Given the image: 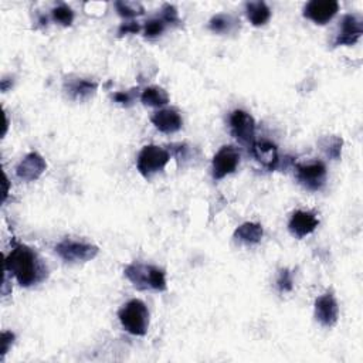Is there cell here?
Instances as JSON below:
<instances>
[{"mask_svg": "<svg viewBox=\"0 0 363 363\" xmlns=\"http://www.w3.org/2000/svg\"><path fill=\"white\" fill-rule=\"evenodd\" d=\"M124 272H125L127 278L138 290L152 288L155 291H165L168 288L165 271L155 265L130 264Z\"/></svg>", "mask_w": 363, "mask_h": 363, "instance_id": "7a4b0ae2", "label": "cell"}, {"mask_svg": "<svg viewBox=\"0 0 363 363\" xmlns=\"http://www.w3.org/2000/svg\"><path fill=\"white\" fill-rule=\"evenodd\" d=\"M363 33V20L357 15H345L335 46H353Z\"/></svg>", "mask_w": 363, "mask_h": 363, "instance_id": "8fae6325", "label": "cell"}, {"mask_svg": "<svg viewBox=\"0 0 363 363\" xmlns=\"http://www.w3.org/2000/svg\"><path fill=\"white\" fill-rule=\"evenodd\" d=\"M116 12L119 13V16L123 17H136L145 13V9L141 3L136 2H116L115 3Z\"/></svg>", "mask_w": 363, "mask_h": 363, "instance_id": "603a6c76", "label": "cell"}, {"mask_svg": "<svg viewBox=\"0 0 363 363\" xmlns=\"http://www.w3.org/2000/svg\"><path fill=\"white\" fill-rule=\"evenodd\" d=\"M150 123L155 125L157 130H159L163 134H173L177 132L184 123H182V118L177 114L176 109H159L150 116Z\"/></svg>", "mask_w": 363, "mask_h": 363, "instance_id": "9a60e30c", "label": "cell"}, {"mask_svg": "<svg viewBox=\"0 0 363 363\" xmlns=\"http://www.w3.org/2000/svg\"><path fill=\"white\" fill-rule=\"evenodd\" d=\"M296 179L299 184L308 191H319L325 185L326 180V166L321 161H314L308 163H298Z\"/></svg>", "mask_w": 363, "mask_h": 363, "instance_id": "8992f818", "label": "cell"}, {"mask_svg": "<svg viewBox=\"0 0 363 363\" xmlns=\"http://www.w3.org/2000/svg\"><path fill=\"white\" fill-rule=\"evenodd\" d=\"M46 169H47V163L44 158L39 155L37 152H30L17 165L16 175L21 180L32 182V180L39 179L44 173Z\"/></svg>", "mask_w": 363, "mask_h": 363, "instance_id": "7c38bea8", "label": "cell"}, {"mask_svg": "<svg viewBox=\"0 0 363 363\" xmlns=\"http://www.w3.org/2000/svg\"><path fill=\"white\" fill-rule=\"evenodd\" d=\"M97 88H98L97 82L89 81V80H82V78L69 81V84L66 82V89H67L69 96L77 101L88 100L91 96L96 94Z\"/></svg>", "mask_w": 363, "mask_h": 363, "instance_id": "2e32d148", "label": "cell"}, {"mask_svg": "<svg viewBox=\"0 0 363 363\" xmlns=\"http://www.w3.org/2000/svg\"><path fill=\"white\" fill-rule=\"evenodd\" d=\"M246 13L251 24L256 27L264 26L271 17V10L264 2H249L246 5Z\"/></svg>", "mask_w": 363, "mask_h": 363, "instance_id": "ac0fdd59", "label": "cell"}, {"mask_svg": "<svg viewBox=\"0 0 363 363\" xmlns=\"http://www.w3.org/2000/svg\"><path fill=\"white\" fill-rule=\"evenodd\" d=\"M138 89H130V91H119V93L114 94V101L121 104V105H124V107H131L138 96L136 93Z\"/></svg>", "mask_w": 363, "mask_h": 363, "instance_id": "d4e9b609", "label": "cell"}, {"mask_svg": "<svg viewBox=\"0 0 363 363\" xmlns=\"http://www.w3.org/2000/svg\"><path fill=\"white\" fill-rule=\"evenodd\" d=\"M237 20H234L233 16L230 15H224V13H219L216 16H213L210 19L209 21V28L211 30V32L215 33H230L233 32V28L236 26Z\"/></svg>", "mask_w": 363, "mask_h": 363, "instance_id": "ffe728a7", "label": "cell"}, {"mask_svg": "<svg viewBox=\"0 0 363 363\" xmlns=\"http://www.w3.org/2000/svg\"><path fill=\"white\" fill-rule=\"evenodd\" d=\"M277 285H278V290L281 292H290L292 291L294 288V281H292V276L290 269L284 268L280 271V276H278V280H277Z\"/></svg>", "mask_w": 363, "mask_h": 363, "instance_id": "484cf974", "label": "cell"}, {"mask_svg": "<svg viewBox=\"0 0 363 363\" xmlns=\"http://www.w3.org/2000/svg\"><path fill=\"white\" fill-rule=\"evenodd\" d=\"M342 139L339 136H326L321 145L325 150V154L332 159H339L341 150H342Z\"/></svg>", "mask_w": 363, "mask_h": 363, "instance_id": "44dd1931", "label": "cell"}, {"mask_svg": "<svg viewBox=\"0 0 363 363\" xmlns=\"http://www.w3.org/2000/svg\"><path fill=\"white\" fill-rule=\"evenodd\" d=\"M141 101L148 107H163L169 103V96L161 87H148L142 91Z\"/></svg>", "mask_w": 363, "mask_h": 363, "instance_id": "d6986e66", "label": "cell"}, {"mask_svg": "<svg viewBox=\"0 0 363 363\" xmlns=\"http://www.w3.org/2000/svg\"><path fill=\"white\" fill-rule=\"evenodd\" d=\"M118 318L131 335L143 337L149 328V311L141 299H131L119 310Z\"/></svg>", "mask_w": 363, "mask_h": 363, "instance_id": "3957f363", "label": "cell"}, {"mask_svg": "<svg viewBox=\"0 0 363 363\" xmlns=\"http://www.w3.org/2000/svg\"><path fill=\"white\" fill-rule=\"evenodd\" d=\"M318 224H319V220L317 219V216L312 213V211L296 210L291 216L288 229L294 237L304 238L306 236L315 231Z\"/></svg>", "mask_w": 363, "mask_h": 363, "instance_id": "4fadbf2b", "label": "cell"}, {"mask_svg": "<svg viewBox=\"0 0 363 363\" xmlns=\"http://www.w3.org/2000/svg\"><path fill=\"white\" fill-rule=\"evenodd\" d=\"M240 163V154L238 150L231 146L226 145L222 146L219 152L213 158V177L220 180L227 175L233 173Z\"/></svg>", "mask_w": 363, "mask_h": 363, "instance_id": "ba28073f", "label": "cell"}, {"mask_svg": "<svg viewBox=\"0 0 363 363\" xmlns=\"http://www.w3.org/2000/svg\"><path fill=\"white\" fill-rule=\"evenodd\" d=\"M170 157L168 150L158 145H146L138 155L136 166L142 176L150 177L152 175L161 172L169 162Z\"/></svg>", "mask_w": 363, "mask_h": 363, "instance_id": "277c9868", "label": "cell"}, {"mask_svg": "<svg viewBox=\"0 0 363 363\" xmlns=\"http://www.w3.org/2000/svg\"><path fill=\"white\" fill-rule=\"evenodd\" d=\"M51 16L54 19V21L63 24V26H71L73 24V20H74V12L70 6L62 3L55 6L53 10H51Z\"/></svg>", "mask_w": 363, "mask_h": 363, "instance_id": "7402d4cb", "label": "cell"}, {"mask_svg": "<svg viewBox=\"0 0 363 363\" xmlns=\"http://www.w3.org/2000/svg\"><path fill=\"white\" fill-rule=\"evenodd\" d=\"M141 30V26L135 21H128L121 24L119 30H118V36H124V35H135Z\"/></svg>", "mask_w": 363, "mask_h": 363, "instance_id": "83f0119b", "label": "cell"}, {"mask_svg": "<svg viewBox=\"0 0 363 363\" xmlns=\"http://www.w3.org/2000/svg\"><path fill=\"white\" fill-rule=\"evenodd\" d=\"M251 154L268 170L277 169L280 163L277 146L269 141H254L251 145Z\"/></svg>", "mask_w": 363, "mask_h": 363, "instance_id": "5bb4252c", "label": "cell"}, {"mask_svg": "<svg viewBox=\"0 0 363 363\" xmlns=\"http://www.w3.org/2000/svg\"><path fill=\"white\" fill-rule=\"evenodd\" d=\"M230 130L233 136L243 145H253L254 134H256V121L254 118L243 111L234 109L230 114Z\"/></svg>", "mask_w": 363, "mask_h": 363, "instance_id": "52a82bcc", "label": "cell"}, {"mask_svg": "<svg viewBox=\"0 0 363 363\" xmlns=\"http://www.w3.org/2000/svg\"><path fill=\"white\" fill-rule=\"evenodd\" d=\"M98 247L84 241H76L66 238L55 246V253L66 263H85L97 257Z\"/></svg>", "mask_w": 363, "mask_h": 363, "instance_id": "5b68a950", "label": "cell"}, {"mask_svg": "<svg viewBox=\"0 0 363 363\" xmlns=\"http://www.w3.org/2000/svg\"><path fill=\"white\" fill-rule=\"evenodd\" d=\"M5 268L15 276L21 287H32L42 283L47 269L39 256L24 245H15L5 260Z\"/></svg>", "mask_w": 363, "mask_h": 363, "instance_id": "6da1fadb", "label": "cell"}, {"mask_svg": "<svg viewBox=\"0 0 363 363\" xmlns=\"http://www.w3.org/2000/svg\"><path fill=\"white\" fill-rule=\"evenodd\" d=\"M315 318L321 325L332 328L339 318V306L332 292H326L315 301Z\"/></svg>", "mask_w": 363, "mask_h": 363, "instance_id": "30bf717a", "label": "cell"}, {"mask_svg": "<svg viewBox=\"0 0 363 363\" xmlns=\"http://www.w3.org/2000/svg\"><path fill=\"white\" fill-rule=\"evenodd\" d=\"M15 341V335L12 332H3L2 334V357H5V355L8 353L10 345H13Z\"/></svg>", "mask_w": 363, "mask_h": 363, "instance_id": "f1b7e54d", "label": "cell"}, {"mask_svg": "<svg viewBox=\"0 0 363 363\" xmlns=\"http://www.w3.org/2000/svg\"><path fill=\"white\" fill-rule=\"evenodd\" d=\"M264 230L258 223H245L234 231V238L245 245H257L263 238Z\"/></svg>", "mask_w": 363, "mask_h": 363, "instance_id": "e0dca14e", "label": "cell"}, {"mask_svg": "<svg viewBox=\"0 0 363 363\" xmlns=\"http://www.w3.org/2000/svg\"><path fill=\"white\" fill-rule=\"evenodd\" d=\"M165 21L162 20V17H157V19H150L145 23V27H143V35L145 37L148 39H154V37H158L163 33L165 30Z\"/></svg>", "mask_w": 363, "mask_h": 363, "instance_id": "cb8c5ba5", "label": "cell"}, {"mask_svg": "<svg viewBox=\"0 0 363 363\" xmlns=\"http://www.w3.org/2000/svg\"><path fill=\"white\" fill-rule=\"evenodd\" d=\"M162 20L169 24H177L179 23V16L177 10L172 5H163L162 8Z\"/></svg>", "mask_w": 363, "mask_h": 363, "instance_id": "4316f807", "label": "cell"}, {"mask_svg": "<svg viewBox=\"0 0 363 363\" xmlns=\"http://www.w3.org/2000/svg\"><path fill=\"white\" fill-rule=\"evenodd\" d=\"M339 10V3L335 0H311L304 8V17L317 24H326L335 17Z\"/></svg>", "mask_w": 363, "mask_h": 363, "instance_id": "9c48e42d", "label": "cell"}]
</instances>
